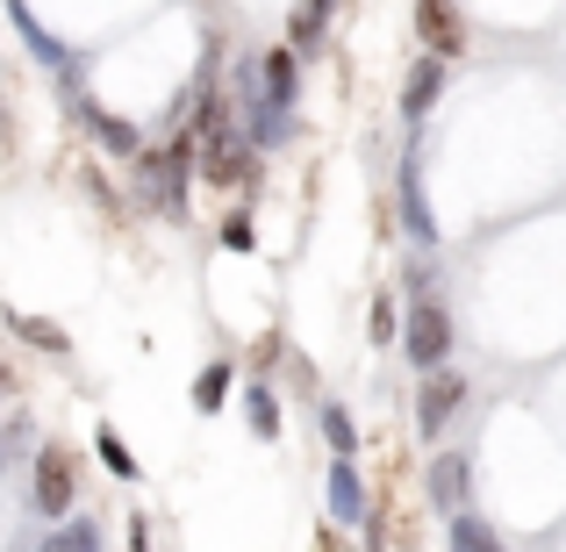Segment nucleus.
I'll use <instances>...</instances> for the list:
<instances>
[{"instance_id": "obj_1", "label": "nucleus", "mask_w": 566, "mask_h": 552, "mask_svg": "<svg viewBox=\"0 0 566 552\" xmlns=\"http://www.w3.org/2000/svg\"><path fill=\"white\" fill-rule=\"evenodd\" d=\"M401 360H409L416 373H438V366H452V352H459V323H452V302H444L438 288H423L409 309H401Z\"/></svg>"}, {"instance_id": "obj_2", "label": "nucleus", "mask_w": 566, "mask_h": 552, "mask_svg": "<svg viewBox=\"0 0 566 552\" xmlns=\"http://www.w3.org/2000/svg\"><path fill=\"white\" fill-rule=\"evenodd\" d=\"M144 166V201L158 208V216H187V194H193V144L172 137L166 152H137Z\"/></svg>"}, {"instance_id": "obj_3", "label": "nucleus", "mask_w": 566, "mask_h": 552, "mask_svg": "<svg viewBox=\"0 0 566 552\" xmlns=\"http://www.w3.org/2000/svg\"><path fill=\"white\" fill-rule=\"evenodd\" d=\"M72 496H80L72 452H65V445H43L36 467H29V510H36L43 524H57V517H72Z\"/></svg>"}, {"instance_id": "obj_4", "label": "nucleus", "mask_w": 566, "mask_h": 552, "mask_svg": "<svg viewBox=\"0 0 566 552\" xmlns=\"http://www.w3.org/2000/svg\"><path fill=\"white\" fill-rule=\"evenodd\" d=\"M459 409H467V373H459V366L423 373V387H416V438L438 445V438H444V424H452Z\"/></svg>"}, {"instance_id": "obj_5", "label": "nucleus", "mask_w": 566, "mask_h": 552, "mask_svg": "<svg viewBox=\"0 0 566 552\" xmlns=\"http://www.w3.org/2000/svg\"><path fill=\"white\" fill-rule=\"evenodd\" d=\"M395 208H401V230L416 237V251H438V216H430V194H423V166H416V144L401 152V173H395Z\"/></svg>"}, {"instance_id": "obj_6", "label": "nucleus", "mask_w": 566, "mask_h": 552, "mask_svg": "<svg viewBox=\"0 0 566 552\" xmlns=\"http://www.w3.org/2000/svg\"><path fill=\"white\" fill-rule=\"evenodd\" d=\"M72 115H80V129L101 144V152H115V158H137L144 152L137 123H129V115H115V108H101L94 94H72Z\"/></svg>"}, {"instance_id": "obj_7", "label": "nucleus", "mask_w": 566, "mask_h": 552, "mask_svg": "<svg viewBox=\"0 0 566 552\" xmlns=\"http://www.w3.org/2000/svg\"><path fill=\"white\" fill-rule=\"evenodd\" d=\"M416 37H423V51H438L444 65H452V58L467 51V14H459V0H416Z\"/></svg>"}, {"instance_id": "obj_8", "label": "nucleus", "mask_w": 566, "mask_h": 552, "mask_svg": "<svg viewBox=\"0 0 566 552\" xmlns=\"http://www.w3.org/2000/svg\"><path fill=\"white\" fill-rule=\"evenodd\" d=\"M323 510H331V524H366V481H359V459L331 452V473H323Z\"/></svg>"}, {"instance_id": "obj_9", "label": "nucleus", "mask_w": 566, "mask_h": 552, "mask_svg": "<svg viewBox=\"0 0 566 552\" xmlns=\"http://www.w3.org/2000/svg\"><path fill=\"white\" fill-rule=\"evenodd\" d=\"M259 94H265V108H287L294 115V101H302V58H294L287 43L259 51Z\"/></svg>"}, {"instance_id": "obj_10", "label": "nucleus", "mask_w": 566, "mask_h": 552, "mask_svg": "<svg viewBox=\"0 0 566 552\" xmlns=\"http://www.w3.org/2000/svg\"><path fill=\"white\" fill-rule=\"evenodd\" d=\"M444 80H452V72H444V58L423 51V58L409 65V86H401V115H409V123H423V115L444 101Z\"/></svg>"}, {"instance_id": "obj_11", "label": "nucleus", "mask_w": 566, "mask_h": 552, "mask_svg": "<svg viewBox=\"0 0 566 552\" xmlns=\"http://www.w3.org/2000/svg\"><path fill=\"white\" fill-rule=\"evenodd\" d=\"M423 488H430V502L452 517V510H467V496H473V467H467L459 452H438V459L423 467Z\"/></svg>"}, {"instance_id": "obj_12", "label": "nucleus", "mask_w": 566, "mask_h": 552, "mask_svg": "<svg viewBox=\"0 0 566 552\" xmlns=\"http://www.w3.org/2000/svg\"><path fill=\"white\" fill-rule=\"evenodd\" d=\"M331 14H337V0H294V14H287V51L294 58H316L323 43H331Z\"/></svg>"}, {"instance_id": "obj_13", "label": "nucleus", "mask_w": 566, "mask_h": 552, "mask_svg": "<svg viewBox=\"0 0 566 552\" xmlns=\"http://www.w3.org/2000/svg\"><path fill=\"white\" fill-rule=\"evenodd\" d=\"M230 387H237V360H208V366L187 381V402H193V416H222Z\"/></svg>"}, {"instance_id": "obj_14", "label": "nucleus", "mask_w": 566, "mask_h": 552, "mask_svg": "<svg viewBox=\"0 0 566 552\" xmlns=\"http://www.w3.org/2000/svg\"><path fill=\"white\" fill-rule=\"evenodd\" d=\"M444 552H510V545H502V531L488 524V517L452 510V524H444Z\"/></svg>"}, {"instance_id": "obj_15", "label": "nucleus", "mask_w": 566, "mask_h": 552, "mask_svg": "<svg viewBox=\"0 0 566 552\" xmlns=\"http://www.w3.org/2000/svg\"><path fill=\"white\" fill-rule=\"evenodd\" d=\"M244 424H251V438H259V445H273V438H280V395H273L265 381H251V387H244Z\"/></svg>"}, {"instance_id": "obj_16", "label": "nucleus", "mask_w": 566, "mask_h": 552, "mask_svg": "<svg viewBox=\"0 0 566 552\" xmlns=\"http://www.w3.org/2000/svg\"><path fill=\"white\" fill-rule=\"evenodd\" d=\"M36 552H101V524H94V517H65Z\"/></svg>"}, {"instance_id": "obj_17", "label": "nucleus", "mask_w": 566, "mask_h": 552, "mask_svg": "<svg viewBox=\"0 0 566 552\" xmlns=\"http://www.w3.org/2000/svg\"><path fill=\"white\" fill-rule=\"evenodd\" d=\"M316 430H323V445H331V452H359V424H352V409H337V402H323L316 409Z\"/></svg>"}, {"instance_id": "obj_18", "label": "nucleus", "mask_w": 566, "mask_h": 552, "mask_svg": "<svg viewBox=\"0 0 566 552\" xmlns=\"http://www.w3.org/2000/svg\"><path fill=\"white\" fill-rule=\"evenodd\" d=\"M94 452H101V467H108V473H115V481H137V473H144V467H137V452H129V445H123V438H115V430H108V424H101V430H94Z\"/></svg>"}, {"instance_id": "obj_19", "label": "nucleus", "mask_w": 566, "mask_h": 552, "mask_svg": "<svg viewBox=\"0 0 566 552\" xmlns=\"http://www.w3.org/2000/svg\"><path fill=\"white\" fill-rule=\"evenodd\" d=\"M366 337H374V345H395V337H401V302H395V294H374V309H366Z\"/></svg>"}, {"instance_id": "obj_20", "label": "nucleus", "mask_w": 566, "mask_h": 552, "mask_svg": "<svg viewBox=\"0 0 566 552\" xmlns=\"http://www.w3.org/2000/svg\"><path fill=\"white\" fill-rule=\"evenodd\" d=\"M8 323H14V337H29V345L57 352V360H65V352H72V337L57 331V323H43V316H8Z\"/></svg>"}, {"instance_id": "obj_21", "label": "nucleus", "mask_w": 566, "mask_h": 552, "mask_svg": "<svg viewBox=\"0 0 566 552\" xmlns=\"http://www.w3.org/2000/svg\"><path fill=\"white\" fill-rule=\"evenodd\" d=\"M222 251H237V259H244V251H259V237H251V216H244V208H237V216H222Z\"/></svg>"}, {"instance_id": "obj_22", "label": "nucleus", "mask_w": 566, "mask_h": 552, "mask_svg": "<svg viewBox=\"0 0 566 552\" xmlns=\"http://www.w3.org/2000/svg\"><path fill=\"white\" fill-rule=\"evenodd\" d=\"M280 352H287V345H280V337H273V331H265V337H259V345H251V366H259V373H265V366H280Z\"/></svg>"}, {"instance_id": "obj_23", "label": "nucleus", "mask_w": 566, "mask_h": 552, "mask_svg": "<svg viewBox=\"0 0 566 552\" xmlns=\"http://www.w3.org/2000/svg\"><path fill=\"white\" fill-rule=\"evenodd\" d=\"M129 552H151V517H129Z\"/></svg>"}, {"instance_id": "obj_24", "label": "nucleus", "mask_w": 566, "mask_h": 552, "mask_svg": "<svg viewBox=\"0 0 566 552\" xmlns=\"http://www.w3.org/2000/svg\"><path fill=\"white\" fill-rule=\"evenodd\" d=\"M0 387H8V373H0Z\"/></svg>"}]
</instances>
